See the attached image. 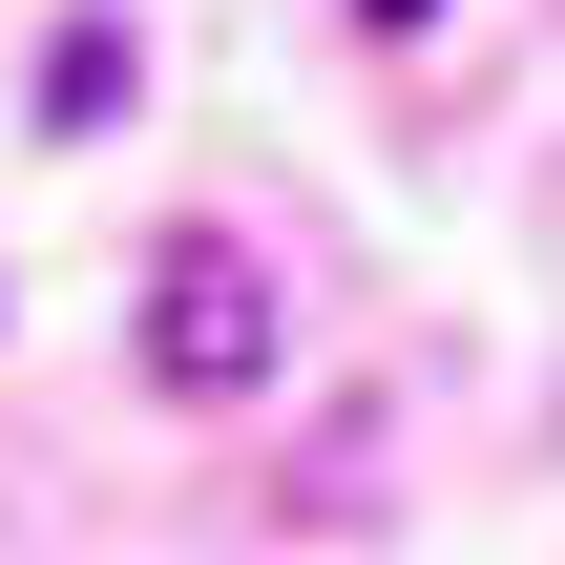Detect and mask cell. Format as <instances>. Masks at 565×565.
Returning a JSON list of instances; mask_svg holds the SVG:
<instances>
[{
	"label": "cell",
	"instance_id": "cell-1",
	"mask_svg": "<svg viewBox=\"0 0 565 565\" xmlns=\"http://www.w3.org/2000/svg\"><path fill=\"white\" fill-rule=\"evenodd\" d=\"M147 377H168V398H252V377H273V273H252L231 231H168V252H147Z\"/></svg>",
	"mask_w": 565,
	"mask_h": 565
},
{
	"label": "cell",
	"instance_id": "cell-2",
	"mask_svg": "<svg viewBox=\"0 0 565 565\" xmlns=\"http://www.w3.org/2000/svg\"><path fill=\"white\" fill-rule=\"evenodd\" d=\"M42 126H126V21H105V0L42 42Z\"/></svg>",
	"mask_w": 565,
	"mask_h": 565
}]
</instances>
